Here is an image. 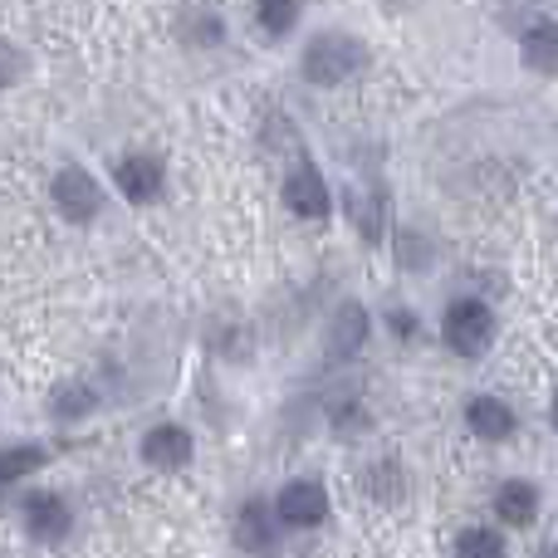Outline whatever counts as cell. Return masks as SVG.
Segmentation results:
<instances>
[{"instance_id":"1","label":"cell","mask_w":558,"mask_h":558,"mask_svg":"<svg viewBox=\"0 0 558 558\" xmlns=\"http://www.w3.org/2000/svg\"><path fill=\"white\" fill-rule=\"evenodd\" d=\"M363 64H367V49L357 45L353 35H318V39H308V49H304V78L314 88L343 84V78H353Z\"/></svg>"},{"instance_id":"2","label":"cell","mask_w":558,"mask_h":558,"mask_svg":"<svg viewBox=\"0 0 558 558\" xmlns=\"http://www.w3.org/2000/svg\"><path fill=\"white\" fill-rule=\"evenodd\" d=\"M441 338L456 357H481L495 343V314L481 299H456L441 318Z\"/></svg>"},{"instance_id":"3","label":"cell","mask_w":558,"mask_h":558,"mask_svg":"<svg viewBox=\"0 0 558 558\" xmlns=\"http://www.w3.org/2000/svg\"><path fill=\"white\" fill-rule=\"evenodd\" d=\"M279 524H294V530H314V524L328 520V490L318 481H294L284 485V495H279L275 505Z\"/></svg>"},{"instance_id":"4","label":"cell","mask_w":558,"mask_h":558,"mask_svg":"<svg viewBox=\"0 0 558 558\" xmlns=\"http://www.w3.org/2000/svg\"><path fill=\"white\" fill-rule=\"evenodd\" d=\"M54 206L69 216V221H94L98 206H104V196H98V182L88 172L64 167V172L54 177Z\"/></svg>"},{"instance_id":"5","label":"cell","mask_w":558,"mask_h":558,"mask_svg":"<svg viewBox=\"0 0 558 558\" xmlns=\"http://www.w3.org/2000/svg\"><path fill=\"white\" fill-rule=\"evenodd\" d=\"M284 206L294 216H304V221L328 216V186H324V177H318L314 162H299L294 172L284 177Z\"/></svg>"},{"instance_id":"6","label":"cell","mask_w":558,"mask_h":558,"mask_svg":"<svg viewBox=\"0 0 558 558\" xmlns=\"http://www.w3.org/2000/svg\"><path fill=\"white\" fill-rule=\"evenodd\" d=\"M363 343H367V308L348 299V304L333 314V324H328V357H333V363H348V357H357Z\"/></svg>"},{"instance_id":"7","label":"cell","mask_w":558,"mask_h":558,"mask_svg":"<svg viewBox=\"0 0 558 558\" xmlns=\"http://www.w3.org/2000/svg\"><path fill=\"white\" fill-rule=\"evenodd\" d=\"M25 524H29V534H35L39 544L64 539V534H69V505L59 500V495H49V490L29 495V500H25Z\"/></svg>"},{"instance_id":"8","label":"cell","mask_w":558,"mask_h":558,"mask_svg":"<svg viewBox=\"0 0 558 558\" xmlns=\"http://www.w3.org/2000/svg\"><path fill=\"white\" fill-rule=\"evenodd\" d=\"M465 426H471L481 441H510L514 436V412L500 402V397H471V407H465Z\"/></svg>"},{"instance_id":"9","label":"cell","mask_w":558,"mask_h":558,"mask_svg":"<svg viewBox=\"0 0 558 558\" xmlns=\"http://www.w3.org/2000/svg\"><path fill=\"white\" fill-rule=\"evenodd\" d=\"M143 456L157 471H177V465L192 461V436H186V426H153L143 441Z\"/></svg>"},{"instance_id":"10","label":"cell","mask_w":558,"mask_h":558,"mask_svg":"<svg viewBox=\"0 0 558 558\" xmlns=\"http://www.w3.org/2000/svg\"><path fill=\"white\" fill-rule=\"evenodd\" d=\"M118 192H123L128 202H153V196L162 192V162H157V157H128V162L118 167Z\"/></svg>"},{"instance_id":"11","label":"cell","mask_w":558,"mask_h":558,"mask_svg":"<svg viewBox=\"0 0 558 558\" xmlns=\"http://www.w3.org/2000/svg\"><path fill=\"white\" fill-rule=\"evenodd\" d=\"M495 514H500L505 524H514V530H524V524H534V514H539V490H534L530 481H505L500 490H495Z\"/></svg>"},{"instance_id":"12","label":"cell","mask_w":558,"mask_h":558,"mask_svg":"<svg viewBox=\"0 0 558 558\" xmlns=\"http://www.w3.org/2000/svg\"><path fill=\"white\" fill-rule=\"evenodd\" d=\"M520 49L534 74H558V25L554 20H534V25L524 29Z\"/></svg>"},{"instance_id":"13","label":"cell","mask_w":558,"mask_h":558,"mask_svg":"<svg viewBox=\"0 0 558 558\" xmlns=\"http://www.w3.org/2000/svg\"><path fill=\"white\" fill-rule=\"evenodd\" d=\"M235 544H241V549H270L275 544V520L260 500H251L241 510V520H235Z\"/></svg>"},{"instance_id":"14","label":"cell","mask_w":558,"mask_h":558,"mask_svg":"<svg viewBox=\"0 0 558 558\" xmlns=\"http://www.w3.org/2000/svg\"><path fill=\"white\" fill-rule=\"evenodd\" d=\"M39 465H45V451H39V446H10V451H0V490L25 481V475H35Z\"/></svg>"},{"instance_id":"15","label":"cell","mask_w":558,"mask_h":558,"mask_svg":"<svg viewBox=\"0 0 558 558\" xmlns=\"http://www.w3.org/2000/svg\"><path fill=\"white\" fill-rule=\"evenodd\" d=\"M299 5H304V0H260V25L270 29V35H289L299 20Z\"/></svg>"},{"instance_id":"16","label":"cell","mask_w":558,"mask_h":558,"mask_svg":"<svg viewBox=\"0 0 558 558\" xmlns=\"http://www.w3.org/2000/svg\"><path fill=\"white\" fill-rule=\"evenodd\" d=\"M456 554H485V558H500L505 554V539L500 530H465L456 539Z\"/></svg>"},{"instance_id":"17","label":"cell","mask_w":558,"mask_h":558,"mask_svg":"<svg viewBox=\"0 0 558 558\" xmlns=\"http://www.w3.org/2000/svg\"><path fill=\"white\" fill-rule=\"evenodd\" d=\"M348 202H353V221H357V231L367 235V241H377V235H383V221H377V202L373 196H348Z\"/></svg>"},{"instance_id":"18","label":"cell","mask_w":558,"mask_h":558,"mask_svg":"<svg viewBox=\"0 0 558 558\" xmlns=\"http://www.w3.org/2000/svg\"><path fill=\"white\" fill-rule=\"evenodd\" d=\"M88 407H94V402H88V392H64L54 402V412L59 416H78V412H88Z\"/></svg>"},{"instance_id":"19","label":"cell","mask_w":558,"mask_h":558,"mask_svg":"<svg viewBox=\"0 0 558 558\" xmlns=\"http://www.w3.org/2000/svg\"><path fill=\"white\" fill-rule=\"evenodd\" d=\"M15 74H20V59H15V49H5V45H0V88H5Z\"/></svg>"},{"instance_id":"20","label":"cell","mask_w":558,"mask_h":558,"mask_svg":"<svg viewBox=\"0 0 558 558\" xmlns=\"http://www.w3.org/2000/svg\"><path fill=\"white\" fill-rule=\"evenodd\" d=\"M392 328H397V338H412V333H416L412 314H402V308H397V314H392Z\"/></svg>"},{"instance_id":"21","label":"cell","mask_w":558,"mask_h":558,"mask_svg":"<svg viewBox=\"0 0 558 558\" xmlns=\"http://www.w3.org/2000/svg\"><path fill=\"white\" fill-rule=\"evenodd\" d=\"M554 426H558V397H554Z\"/></svg>"}]
</instances>
